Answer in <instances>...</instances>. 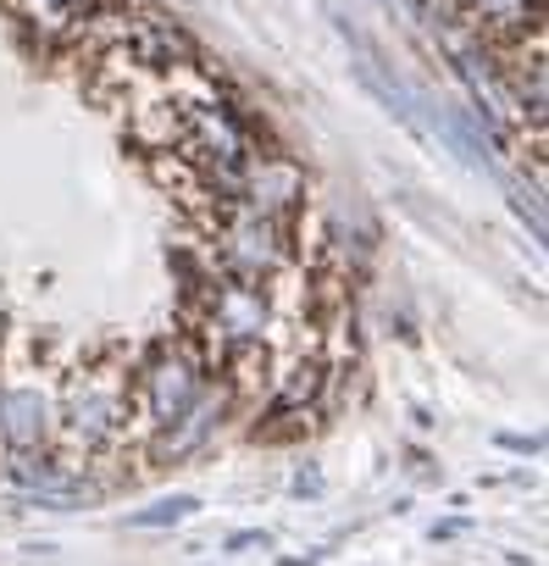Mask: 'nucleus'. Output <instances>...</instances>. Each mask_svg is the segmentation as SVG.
<instances>
[{
    "instance_id": "0eeeda50",
    "label": "nucleus",
    "mask_w": 549,
    "mask_h": 566,
    "mask_svg": "<svg viewBox=\"0 0 549 566\" xmlns=\"http://www.w3.org/2000/svg\"><path fill=\"white\" fill-rule=\"evenodd\" d=\"M112 0H12V12L40 34V40H78L95 29V18H106Z\"/></svg>"
},
{
    "instance_id": "7ed1b4c3",
    "label": "nucleus",
    "mask_w": 549,
    "mask_h": 566,
    "mask_svg": "<svg viewBox=\"0 0 549 566\" xmlns=\"http://www.w3.org/2000/svg\"><path fill=\"white\" fill-rule=\"evenodd\" d=\"M205 378H211V356H205V345L161 339V345L134 367V406H139L145 433L172 428V422L189 411V400L205 389Z\"/></svg>"
},
{
    "instance_id": "f03ea898",
    "label": "nucleus",
    "mask_w": 549,
    "mask_h": 566,
    "mask_svg": "<svg viewBox=\"0 0 549 566\" xmlns=\"http://www.w3.org/2000/svg\"><path fill=\"white\" fill-rule=\"evenodd\" d=\"M211 261L222 277L239 283H278L295 272V233L278 217H261L250 206H222L217 211V239H211Z\"/></svg>"
},
{
    "instance_id": "6e6552de",
    "label": "nucleus",
    "mask_w": 549,
    "mask_h": 566,
    "mask_svg": "<svg viewBox=\"0 0 549 566\" xmlns=\"http://www.w3.org/2000/svg\"><path fill=\"white\" fill-rule=\"evenodd\" d=\"M200 511V500L194 494H178V500H161V505H150V511H134L128 522L134 527H172V522H189Z\"/></svg>"
},
{
    "instance_id": "1a4fd4ad",
    "label": "nucleus",
    "mask_w": 549,
    "mask_h": 566,
    "mask_svg": "<svg viewBox=\"0 0 549 566\" xmlns=\"http://www.w3.org/2000/svg\"><path fill=\"white\" fill-rule=\"evenodd\" d=\"M250 544H261V549H266V533H255V527H250V533H233V538H228V549H250Z\"/></svg>"
},
{
    "instance_id": "423d86ee",
    "label": "nucleus",
    "mask_w": 549,
    "mask_h": 566,
    "mask_svg": "<svg viewBox=\"0 0 549 566\" xmlns=\"http://www.w3.org/2000/svg\"><path fill=\"white\" fill-rule=\"evenodd\" d=\"M51 417H56V400L40 384H7L0 389V444L7 450L51 444Z\"/></svg>"
},
{
    "instance_id": "39448f33",
    "label": "nucleus",
    "mask_w": 549,
    "mask_h": 566,
    "mask_svg": "<svg viewBox=\"0 0 549 566\" xmlns=\"http://www.w3.org/2000/svg\"><path fill=\"white\" fill-rule=\"evenodd\" d=\"M306 172H300V161H289V156H250L244 161V172H239V200L233 206H250V211H261V217H278V222H289V211L306 200Z\"/></svg>"
},
{
    "instance_id": "f257e3e1",
    "label": "nucleus",
    "mask_w": 549,
    "mask_h": 566,
    "mask_svg": "<svg viewBox=\"0 0 549 566\" xmlns=\"http://www.w3.org/2000/svg\"><path fill=\"white\" fill-rule=\"evenodd\" d=\"M134 417H139V406H134V367L101 361V367L67 373V384L56 395V417H51V450H56L62 467L84 472L95 455H112L123 444Z\"/></svg>"
},
{
    "instance_id": "20e7f679",
    "label": "nucleus",
    "mask_w": 549,
    "mask_h": 566,
    "mask_svg": "<svg viewBox=\"0 0 549 566\" xmlns=\"http://www.w3.org/2000/svg\"><path fill=\"white\" fill-rule=\"evenodd\" d=\"M233 400H239V395H233L222 378H205V389L189 400V411H183L172 428H156V433L145 439L150 467H167V461H183V455L205 450V444L217 439V428H222V417H228Z\"/></svg>"
}]
</instances>
